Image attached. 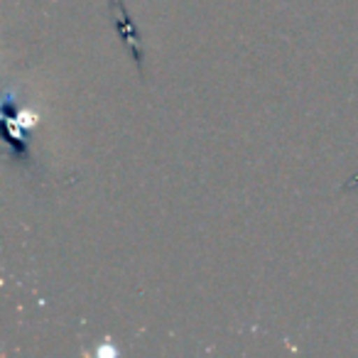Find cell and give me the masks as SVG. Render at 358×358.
Segmentation results:
<instances>
[{
	"label": "cell",
	"instance_id": "obj_1",
	"mask_svg": "<svg viewBox=\"0 0 358 358\" xmlns=\"http://www.w3.org/2000/svg\"><path fill=\"white\" fill-rule=\"evenodd\" d=\"M108 6H110V15H113V22H115V32H118L125 50L133 55L135 66H138L140 74H143V45H140V35H138V30H135L133 20H130L128 10H125L123 0H108Z\"/></svg>",
	"mask_w": 358,
	"mask_h": 358
}]
</instances>
